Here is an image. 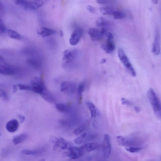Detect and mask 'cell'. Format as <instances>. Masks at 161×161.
Listing matches in <instances>:
<instances>
[{"instance_id": "1", "label": "cell", "mask_w": 161, "mask_h": 161, "mask_svg": "<svg viewBox=\"0 0 161 161\" xmlns=\"http://www.w3.org/2000/svg\"><path fill=\"white\" fill-rule=\"evenodd\" d=\"M149 102L153 109L154 114L158 119L161 118V107L160 100L153 89L150 88L147 92Z\"/></svg>"}, {"instance_id": "2", "label": "cell", "mask_w": 161, "mask_h": 161, "mask_svg": "<svg viewBox=\"0 0 161 161\" xmlns=\"http://www.w3.org/2000/svg\"><path fill=\"white\" fill-rule=\"evenodd\" d=\"M32 90L39 94L40 96L47 89L44 82L41 78L36 77L31 81Z\"/></svg>"}, {"instance_id": "3", "label": "cell", "mask_w": 161, "mask_h": 161, "mask_svg": "<svg viewBox=\"0 0 161 161\" xmlns=\"http://www.w3.org/2000/svg\"><path fill=\"white\" fill-rule=\"evenodd\" d=\"M118 56L120 60L123 64L129 74L132 76L135 77L136 74L133 67L129 61V59L123 51L122 49L119 50Z\"/></svg>"}, {"instance_id": "4", "label": "cell", "mask_w": 161, "mask_h": 161, "mask_svg": "<svg viewBox=\"0 0 161 161\" xmlns=\"http://www.w3.org/2000/svg\"><path fill=\"white\" fill-rule=\"evenodd\" d=\"M102 147L104 156L105 158H107L111 154L112 149L111 139L108 134L104 135Z\"/></svg>"}, {"instance_id": "5", "label": "cell", "mask_w": 161, "mask_h": 161, "mask_svg": "<svg viewBox=\"0 0 161 161\" xmlns=\"http://www.w3.org/2000/svg\"><path fill=\"white\" fill-rule=\"evenodd\" d=\"M83 33L82 30L81 28L76 29L73 32L70 39V44L73 46L77 45L81 38Z\"/></svg>"}, {"instance_id": "6", "label": "cell", "mask_w": 161, "mask_h": 161, "mask_svg": "<svg viewBox=\"0 0 161 161\" xmlns=\"http://www.w3.org/2000/svg\"><path fill=\"white\" fill-rule=\"evenodd\" d=\"M160 37L159 30H156L154 42L153 45L152 52L156 56L158 55L160 53Z\"/></svg>"}, {"instance_id": "7", "label": "cell", "mask_w": 161, "mask_h": 161, "mask_svg": "<svg viewBox=\"0 0 161 161\" xmlns=\"http://www.w3.org/2000/svg\"><path fill=\"white\" fill-rule=\"evenodd\" d=\"M76 86L74 82L65 81L62 83L60 90L61 92L66 94H72L75 91Z\"/></svg>"}, {"instance_id": "8", "label": "cell", "mask_w": 161, "mask_h": 161, "mask_svg": "<svg viewBox=\"0 0 161 161\" xmlns=\"http://www.w3.org/2000/svg\"><path fill=\"white\" fill-rule=\"evenodd\" d=\"M82 149L75 147H71L67 154L68 156L72 159H76L81 157L83 155Z\"/></svg>"}, {"instance_id": "9", "label": "cell", "mask_w": 161, "mask_h": 161, "mask_svg": "<svg viewBox=\"0 0 161 161\" xmlns=\"http://www.w3.org/2000/svg\"><path fill=\"white\" fill-rule=\"evenodd\" d=\"M48 0H29L30 9L35 10L45 5Z\"/></svg>"}, {"instance_id": "10", "label": "cell", "mask_w": 161, "mask_h": 161, "mask_svg": "<svg viewBox=\"0 0 161 161\" xmlns=\"http://www.w3.org/2000/svg\"><path fill=\"white\" fill-rule=\"evenodd\" d=\"M88 33L91 40L94 41L99 40L103 36L100 31L94 28H90Z\"/></svg>"}, {"instance_id": "11", "label": "cell", "mask_w": 161, "mask_h": 161, "mask_svg": "<svg viewBox=\"0 0 161 161\" xmlns=\"http://www.w3.org/2000/svg\"><path fill=\"white\" fill-rule=\"evenodd\" d=\"M37 32L41 36L45 37L55 35L56 33V31L54 29L42 27L38 29Z\"/></svg>"}, {"instance_id": "12", "label": "cell", "mask_w": 161, "mask_h": 161, "mask_svg": "<svg viewBox=\"0 0 161 161\" xmlns=\"http://www.w3.org/2000/svg\"><path fill=\"white\" fill-rule=\"evenodd\" d=\"M87 107L90 113L92 119L95 118L99 115L98 109L95 105L90 101H87L86 103Z\"/></svg>"}, {"instance_id": "13", "label": "cell", "mask_w": 161, "mask_h": 161, "mask_svg": "<svg viewBox=\"0 0 161 161\" xmlns=\"http://www.w3.org/2000/svg\"><path fill=\"white\" fill-rule=\"evenodd\" d=\"M101 47L106 52L108 53H111L113 52L115 49V45L112 39H108L106 42V45H102Z\"/></svg>"}, {"instance_id": "14", "label": "cell", "mask_w": 161, "mask_h": 161, "mask_svg": "<svg viewBox=\"0 0 161 161\" xmlns=\"http://www.w3.org/2000/svg\"><path fill=\"white\" fill-rule=\"evenodd\" d=\"M19 124L17 121L13 119L7 122L6 125L7 130L11 132H15L18 128Z\"/></svg>"}, {"instance_id": "15", "label": "cell", "mask_w": 161, "mask_h": 161, "mask_svg": "<svg viewBox=\"0 0 161 161\" xmlns=\"http://www.w3.org/2000/svg\"><path fill=\"white\" fill-rule=\"evenodd\" d=\"M74 56V53L69 50H66L63 52V60L65 63H69L73 60Z\"/></svg>"}, {"instance_id": "16", "label": "cell", "mask_w": 161, "mask_h": 161, "mask_svg": "<svg viewBox=\"0 0 161 161\" xmlns=\"http://www.w3.org/2000/svg\"><path fill=\"white\" fill-rule=\"evenodd\" d=\"M116 138L119 145L122 146L129 147L133 144L131 141L121 136L116 137Z\"/></svg>"}, {"instance_id": "17", "label": "cell", "mask_w": 161, "mask_h": 161, "mask_svg": "<svg viewBox=\"0 0 161 161\" xmlns=\"http://www.w3.org/2000/svg\"><path fill=\"white\" fill-rule=\"evenodd\" d=\"M26 134L22 133L15 136L13 138V142L15 145H17L24 142L27 138Z\"/></svg>"}, {"instance_id": "18", "label": "cell", "mask_w": 161, "mask_h": 161, "mask_svg": "<svg viewBox=\"0 0 161 161\" xmlns=\"http://www.w3.org/2000/svg\"><path fill=\"white\" fill-rule=\"evenodd\" d=\"M99 145L97 143H90L86 144L82 147V149H84L86 152H90L98 149Z\"/></svg>"}, {"instance_id": "19", "label": "cell", "mask_w": 161, "mask_h": 161, "mask_svg": "<svg viewBox=\"0 0 161 161\" xmlns=\"http://www.w3.org/2000/svg\"><path fill=\"white\" fill-rule=\"evenodd\" d=\"M15 4L22 7L25 10L30 9L29 0H14Z\"/></svg>"}, {"instance_id": "20", "label": "cell", "mask_w": 161, "mask_h": 161, "mask_svg": "<svg viewBox=\"0 0 161 161\" xmlns=\"http://www.w3.org/2000/svg\"><path fill=\"white\" fill-rule=\"evenodd\" d=\"M0 73L6 75H12L14 73V71L10 68L0 65Z\"/></svg>"}, {"instance_id": "21", "label": "cell", "mask_w": 161, "mask_h": 161, "mask_svg": "<svg viewBox=\"0 0 161 161\" xmlns=\"http://www.w3.org/2000/svg\"><path fill=\"white\" fill-rule=\"evenodd\" d=\"M40 96L42 98L48 102H52L54 101L53 96L47 89Z\"/></svg>"}, {"instance_id": "22", "label": "cell", "mask_w": 161, "mask_h": 161, "mask_svg": "<svg viewBox=\"0 0 161 161\" xmlns=\"http://www.w3.org/2000/svg\"><path fill=\"white\" fill-rule=\"evenodd\" d=\"M7 33L8 36L11 38L17 40H20L22 39V36L15 31L8 30Z\"/></svg>"}, {"instance_id": "23", "label": "cell", "mask_w": 161, "mask_h": 161, "mask_svg": "<svg viewBox=\"0 0 161 161\" xmlns=\"http://www.w3.org/2000/svg\"><path fill=\"white\" fill-rule=\"evenodd\" d=\"M56 109L59 112L65 113L69 112V108L65 105L62 103H58L55 105Z\"/></svg>"}, {"instance_id": "24", "label": "cell", "mask_w": 161, "mask_h": 161, "mask_svg": "<svg viewBox=\"0 0 161 161\" xmlns=\"http://www.w3.org/2000/svg\"><path fill=\"white\" fill-rule=\"evenodd\" d=\"M84 87L85 84L84 83H82L79 85L77 89L79 104L81 103V102L82 100V94L84 91Z\"/></svg>"}, {"instance_id": "25", "label": "cell", "mask_w": 161, "mask_h": 161, "mask_svg": "<svg viewBox=\"0 0 161 161\" xmlns=\"http://www.w3.org/2000/svg\"><path fill=\"white\" fill-rule=\"evenodd\" d=\"M100 11L103 15H113L115 11L111 8L109 7H101L100 8Z\"/></svg>"}, {"instance_id": "26", "label": "cell", "mask_w": 161, "mask_h": 161, "mask_svg": "<svg viewBox=\"0 0 161 161\" xmlns=\"http://www.w3.org/2000/svg\"><path fill=\"white\" fill-rule=\"evenodd\" d=\"M87 133L84 132L80 136L76 138L74 141V142L76 145H79L83 142L84 138L86 136Z\"/></svg>"}, {"instance_id": "27", "label": "cell", "mask_w": 161, "mask_h": 161, "mask_svg": "<svg viewBox=\"0 0 161 161\" xmlns=\"http://www.w3.org/2000/svg\"><path fill=\"white\" fill-rule=\"evenodd\" d=\"M113 15L115 19H121L125 18L126 16L124 13L119 11H115Z\"/></svg>"}, {"instance_id": "28", "label": "cell", "mask_w": 161, "mask_h": 161, "mask_svg": "<svg viewBox=\"0 0 161 161\" xmlns=\"http://www.w3.org/2000/svg\"><path fill=\"white\" fill-rule=\"evenodd\" d=\"M106 23V21L101 16H99L98 18L96 21V24L98 27L104 26Z\"/></svg>"}, {"instance_id": "29", "label": "cell", "mask_w": 161, "mask_h": 161, "mask_svg": "<svg viewBox=\"0 0 161 161\" xmlns=\"http://www.w3.org/2000/svg\"><path fill=\"white\" fill-rule=\"evenodd\" d=\"M22 153L27 155L35 156L39 154V152L37 150L25 149L22 151Z\"/></svg>"}, {"instance_id": "30", "label": "cell", "mask_w": 161, "mask_h": 161, "mask_svg": "<svg viewBox=\"0 0 161 161\" xmlns=\"http://www.w3.org/2000/svg\"><path fill=\"white\" fill-rule=\"evenodd\" d=\"M126 149L132 153H137L140 151L141 149L142 148L139 147H129L126 148Z\"/></svg>"}, {"instance_id": "31", "label": "cell", "mask_w": 161, "mask_h": 161, "mask_svg": "<svg viewBox=\"0 0 161 161\" xmlns=\"http://www.w3.org/2000/svg\"><path fill=\"white\" fill-rule=\"evenodd\" d=\"M50 141L52 143H55L54 146L56 147L58 146L59 142V139L55 137L51 136L49 137Z\"/></svg>"}, {"instance_id": "32", "label": "cell", "mask_w": 161, "mask_h": 161, "mask_svg": "<svg viewBox=\"0 0 161 161\" xmlns=\"http://www.w3.org/2000/svg\"><path fill=\"white\" fill-rule=\"evenodd\" d=\"M0 98L5 101H7L9 99L6 92L2 89H0Z\"/></svg>"}, {"instance_id": "33", "label": "cell", "mask_w": 161, "mask_h": 161, "mask_svg": "<svg viewBox=\"0 0 161 161\" xmlns=\"http://www.w3.org/2000/svg\"><path fill=\"white\" fill-rule=\"evenodd\" d=\"M19 89L20 90H32L31 87L24 85L22 84H18V85Z\"/></svg>"}, {"instance_id": "34", "label": "cell", "mask_w": 161, "mask_h": 161, "mask_svg": "<svg viewBox=\"0 0 161 161\" xmlns=\"http://www.w3.org/2000/svg\"><path fill=\"white\" fill-rule=\"evenodd\" d=\"M84 130V128L83 126H81L79 128L75 129L74 131V133L76 135H79Z\"/></svg>"}, {"instance_id": "35", "label": "cell", "mask_w": 161, "mask_h": 161, "mask_svg": "<svg viewBox=\"0 0 161 161\" xmlns=\"http://www.w3.org/2000/svg\"><path fill=\"white\" fill-rule=\"evenodd\" d=\"M96 2L100 4H105L111 3L113 2V0H96Z\"/></svg>"}, {"instance_id": "36", "label": "cell", "mask_w": 161, "mask_h": 161, "mask_svg": "<svg viewBox=\"0 0 161 161\" xmlns=\"http://www.w3.org/2000/svg\"><path fill=\"white\" fill-rule=\"evenodd\" d=\"M122 101V104L123 105L130 106L131 105V103L130 102L126 99L124 98H122L121 99Z\"/></svg>"}, {"instance_id": "37", "label": "cell", "mask_w": 161, "mask_h": 161, "mask_svg": "<svg viewBox=\"0 0 161 161\" xmlns=\"http://www.w3.org/2000/svg\"><path fill=\"white\" fill-rule=\"evenodd\" d=\"M0 29L2 32H4L5 31V25L1 18H0Z\"/></svg>"}, {"instance_id": "38", "label": "cell", "mask_w": 161, "mask_h": 161, "mask_svg": "<svg viewBox=\"0 0 161 161\" xmlns=\"http://www.w3.org/2000/svg\"><path fill=\"white\" fill-rule=\"evenodd\" d=\"M87 10L89 12L91 13H94L95 12V8L91 5H88L87 7Z\"/></svg>"}, {"instance_id": "39", "label": "cell", "mask_w": 161, "mask_h": 161, "mask_svg": "<svg viewBox=\"0 0 161 161\" xmlns=\"http://www.w3.org/2000/svg\"><path fill=\"white\" fill-rule=\"evenodd\" d=\"M4 12V8L3 5L0 1V18H1Z\"/></svg>"}, {"instance_id": "40", "label": "cell", "mask_w": 161, "mask_h": 161, "mask_svg": "<svg viewBox=\"0 0 161 161\" xmlns=\"http://www.w3.org/2000/svg\"><path fill=\"white\" fill-rule=\"evenodd\" d=\"M106 35L108 39H112L113 38V36L111 33L109 32H106Z\"/></svg>"}, {"instance_id": "41", "label": "cell", "mask_w": 161, "mask_h": 161, "mask_svg": "<svg viewBox=\"0 0 161 161\" xmlns=\"http://www.w3.org/2000/svg\"><path fill=\"white\" fill-rule=\"evenodd\" d=\"M18 117L21 123H22L24 122L25 118L22 115H18Z\"/></svg>"}, {"instance_id": "42", "label": "cell", "mask_w": 161, "mask_h": 161, "mask_svg": "<svg viewBox=\"0 0 161 161\" xmlns=\"http://www.w3.org/2000/svg\"><path fill=\"white\" fill-rule=\"evenodd\" d=\"M134 109L135 111L137 113L141 111V109L139 106H135Z\"/></svg>"}, {"instance_id": "43", "label": "cell", "mask_w": 161, "mask_h": 161, "mask_svg": "<svg viewBox=\"0 0 161 161\" xmlns=\"http://www.w3.org/2000/svg\"><path fill=\"white\" fill-rule=\"evenodd\" d=\"M18 90L17 86L14 85L13 87V92L14 93L15 92Z\"/></svg>"}, {"instance_id": "44", "label": "cell", "mask_w": 161, "mask_h": 161, "mask_svg": "<svg viewBox=\"0 0 161 161\" xmlns=\"http://www.w3.org/2000/svg\"><path fill=\"white\" fill-rule=\"evenodd\" d=\"M106 60L105 59H103L102 60H101V64H103L106 63Z\"/></svg>"}, {"instance_id": "45", "label": "cell", "mask_w": 161, "mask_h": 161, "mask_svg": "<svg viewBox=\"0 0 161 161\" xmlns=\"http://www.w3.org/2000/svg\"><path fill=\"white\" fill-rule=\"evenodd\" d=\"M158 0H152L153 2L155 5H156L158 3Z\"/></svg>"}, {"instance_id": "46", "label": "cell", "mask_w": 161, "mask_h": 161, "mask_svg": "<svg viewBox=\"0 0 161 161\" xmlns=\"http://www.w3.org/2000/svg\"><path fill=\"white\" fill-rule=\"evenodd\" d=\"M64 33L63 32L62 30H60V36L62 37L63 36Z\"/></svg>"}, {"instance_id": "47", "label": "cell", "mask_w": 161, "mask_h": 161, "mask_svg": "<svg viewBox=\"0 0 161 161\" xmlns=\"http://www.w3.org/2000/svg\"><path fill=\"white\" fill-rule=\"evenodd\" d=\"M4 60V59L3 57L0 55V62H2Z\"/></svg>"}, {"instance_id": "48", "label": "cell", "mask_w": 161, "mask_h": 161, "mask_svg": "<svg viewBox=\"0 0 161 161\" xmlns=\"http://www.w3.org/2000/svg\"><path fill=\"white\" fill-rule=\"evenodd\" d=\"M2 33H3L2 32L0 29V34H1Z\"/></svg>"}, {"instance_id": "49", "label": "cell", "mask_w": 161, "mask_h": 161, "mask_svg": "<svg viewBox=\"0 0 161 161\" xmlns=\"http://www.w3.org/2000/svg\"><path fill=\"white\" fill-rule=\"evenodd\" d=\"M2 136V134L1 132H0V136Z\"/></svg>"}]
</instances>
